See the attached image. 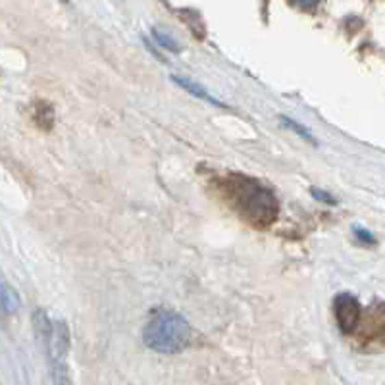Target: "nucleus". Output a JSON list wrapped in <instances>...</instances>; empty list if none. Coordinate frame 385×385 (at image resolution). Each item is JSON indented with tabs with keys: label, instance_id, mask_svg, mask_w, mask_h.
Here are the masks:
<instances>
[{
	"label": "nucleus",
	"instance_id": "obj_10",
	"mask_svg": "<svg viewBox=\"0 0 385 385\" xmlns=\"http://www.w3.org/2000/svg\"><path fill=\"white\" fill-rule=\"evenodd\" d=\"M312 195H314L316 199H320V201H324V203L335 204L334 197H330V195H327V192H322V191H318V189H312Z\"/></svg>",
	"mask_w": 385,
	"mask_h": 385
},
{
	"label": "nucleus",
	"instance_id": "obj_11",
	"mask_svg": "<svg viewBox=\"0 0 385 385\" xmlns=\"http://www.w3.org/2000/svg\"><path fill=\"white\" fill-rule=\"evenodd\" d=\"M299 6H303V8H312V6H316L318 4V0H295Z\"/></svg>",
	"mask_w": 385,
	"mask_h": 385
},
{
	"label": "nucleus",
	"instance_id": "obj_3",
	"mask_svg": "<svg viewBox=\"0 0 385 385\" xmlns=\"http://www.w3.org/2000/svg\"><path fill=\"white\" fill-rule=\"evenodd\" d=\"M33 330L45 349L52 366V374L58 384L70 382L66 358L70 353V330L68 324L62 320H52L42 308H37L33 314Z\"/></svg>",
	"mask_w": 385,
	"mask_h": 385
},
{
	"label": "nucleus",
	"instance_id": "obj_7",
	"mask_svg": "<svg viewBox=\"0 0 385 385\" xmlns=\"http://www.w3.org/2000/svg\"><path fill=\"white\" fill-rule=\"evenodd\" d=\"M282 122H284V125L287 127V129H291V132H295L297 135H301L303 139H306L308 142H316L314 137H312V133L308 132L304 125H301L299 122H295V120H291V118H287V116H282Z\"/></svg>",
	"mask_w": 385,
	"mask_h": 385
},
{
	"label": "nucleus",
	"instance_id": "obj_9",
	"mask_svg": "<svg viewBox=\"0 0 385 385\" xmlns=\"http://www.w3.org/2000/svg\"><path fill=\"white\" fill-rule=\"evenodd\" d=\"M355 234L358 239H362L364 243H374V235L370 234V232H366L362 227H355Z\"/></svg>",
	"mask_w": 385,
	"mask_h": 385
},
{
	"label": "nucleus",
	"instance_id": "obj_12",
	"mask_svg": "<svg viewBox=\"0 0 385 385\" xmlns=\"http://www.w3.org/2000/svg\"><path fill=\"white\" fill-rule=\"evenodd\" d=\"M60 2H66V4H68V2H70V0H60Z\"/></svg>",
	"mask_w": 385,
	"mask_h": 385
},
{
	"label": "nucleus",
	"instance_id": "obj_8",
	"mask_svg": "<svg viewBox=\"0 0 385 385\" xmlns=\"http://www.w3.org/2000/svg\"><path fill=\"white\" fill-rule=\"evenodd\" d=\"M154 39L160 42L162 47H166V49H170V51H177V45H175L172 39H168L164 33H160V31H154Z\"/></svg>",
	"mask_w": 385,
	"mask_h": 385
},
{
	"label": "nucleus",
	"instance_id": "obj_6",
	"mask_svg": "<svg viewBox=\"0 0 385 385\" xmlns=\"http://www.w3.org/2000/svg\"><path fill=\"white\" fill-rule=\"evenodd\" d=\"M172 82L177 85V87H182V89H185V91L189 92V95H192V97H197V99H203V101L210 102V104H214V106H223L222 102L216 101L210 92L206 91V89H203L199 83H195L192 79H189V77H182V75H172Z\"/></svg>",
	"mask_w": 385,
	"mask_h": 385
},
{
	"label": "nucleus",
	"instance_id": "obj_1",
	"mask_svg": "<svg viewBox=\"0 0 385 385\" xmlns=\"http://www.w3.org/2000/svg\"><path fill=\"white\" fill-rule=\"evenodd\" d=\"M225 191L235 210L253 225L266 227L280 212L274 195L245 175H229L225 179Z\"/></svg>",
	"mask_w": 385,
	"mask_h": 385
},
{
	"label": "nucleus",
	"instance_id": "obj_4",
	"mask_svg": "<svg viewBox=\"0 0 385 385\" xmlns=\"http://www.w3.org/2000/svg\"><path fill=\"white\" fill-rule=\"evenodd\" d=\"M360 303L349 293H339L334 301V312L337 325L343 334H353L360 324Z\"/></svg>",
	"mask_w": 385,
	"mask_h": 385
},
{
	"label": "nucleus",
	"instance_id": "obj_2",
	"mask_svg": "<svg viewBox=\"0 0 385 385\" xmlns=\"http://www.w3.org/2000/svg\"><path fill=\"white\" fill-rule=\"evenodd\" d=\"M191 327L182 314L168 308H154L142 330V343L160 355H177L189 343Z\"/></svg>",
	"mask_w": 385,
	"mask_h": 385
},
{
	"label": "nucleus",
	"instance_id": "obj_5",
	"mask_svg": "<svg viewBox=\"0 0 385 385\" xmlns=\"http://www.w3.org/2000/svg\"><path fill=\"white\" fill-rule=\"evenodd\" d=\"M21 301L18 293L12 289L10 285L0 282V314L2 316H14L20 312Z\"/></svg>",
	"mask_w": 385,
	"mask_h": 385
}]
</instances>
